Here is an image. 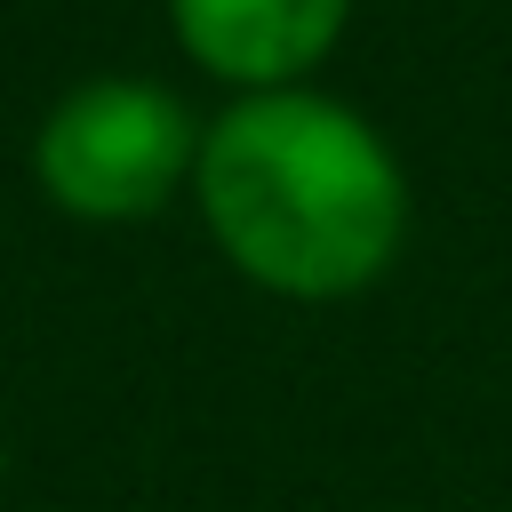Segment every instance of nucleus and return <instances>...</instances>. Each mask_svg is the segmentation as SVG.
Segmentation results:
<instances>
[{
    "mask_svg": "<svg viewBox=\"0 0 512 512\" xmlns=\"http://www.w3.org/2000/svg\"><path fill=\"white\" fill-rule=\"evenodd\" d=\"M192 208L216 256L280 304H352L408 248V168L392 136L312 80L232 96L200 128Z\"/></svg>",
    "mask_w": 512,
    "mask_h": 512,
    "instance_id": "nucleus-1",
    "label": "nucleus"
},
{
    "mask_svg": "<svg viewBox=\"0 0 512 512\" xmlns=\"http://www.w3.org/2000/svg\"><path fill=\"white\" fill-rule=\"evenodd\" d=\"M200 128L208 120H192V104L160 80H80L32 128V184L72 224H144L176 192H192Z\"/></svg>",
    "mask_w": 512,
    "mask_h": 512,
    "instance_id": "nucleus-2",
    "label": "nucleus"
},
{
    "mask_svg": "<svg viewBox=\"0 0 512 512\" xmlns=\"http://www.w3.org/2000/svg\"><path fill=\"white\" fill-rule=\"evenodd\" d=\"M352 0H168L176 48L232 96L304 88L344 40Z\"/></svg>",
    "mask_w": 512,
    "mask_h": 512,
    "instance_id": "nucleus-3",
    "label": "nucleus"
},
{
    "mask_svg": "<svg viewBox=\"0 0 512 512\" xmlns=\"http://www.w3.org/2000/svg\"><path fill=\"white\" fill-rule=\"evenodd\" d=\"M0 488H8V440H0Z\"/></svg>",
    "mask_w": 512,
    "mask_h": 512,
    "instance_id": "nucleus-4",
    "label": "nucleus"
}]
</instances>
